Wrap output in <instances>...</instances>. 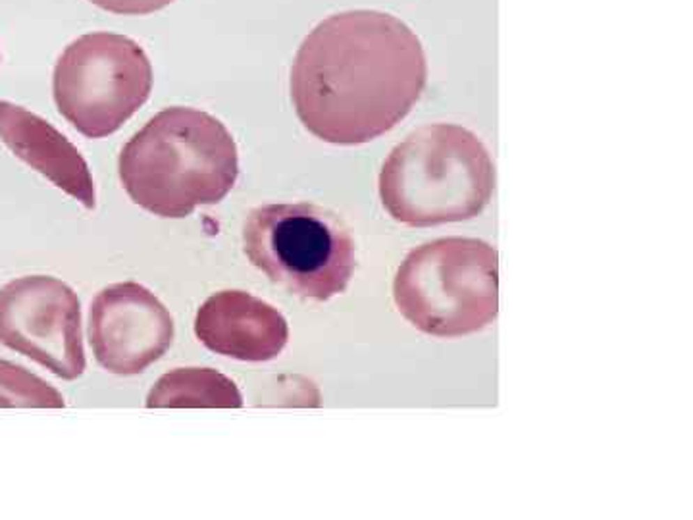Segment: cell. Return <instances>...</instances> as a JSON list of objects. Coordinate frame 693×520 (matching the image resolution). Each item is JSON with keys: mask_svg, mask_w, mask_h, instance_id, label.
<instances>
[{"mask_svg": "<svg viewBox=\"0 0 693 520\" xmlns=\"http://www.w3.org/2000/svg\"><path fill=\"white\" fill-rule=\"evenodd\" d=\"M89 339L102 369L133 376L168 351L174 341V320L146 288L135 281L114 283L91 304Z\"/></svg>", "mask_w": 693, "mask_h": 520, "instance_id": "8", "label": "cell"}, {"mask_svg": "<svg viewBox=\"0 0 693 520\" xmlns=\"http://www.w3.org/2000/svg\"><path fill=\"white\" fill-rule=\"evenodd\" d=\"M0 407L64 408L66 401L43 378L20 364L0 359Z\"/></svg>", "mask_w": 693, "mask_h": 520, "instance_id": "12", "label": "cell"}, {"mask_svg": "<svg viewBox=\"0 0 693 520\" xmlns=\"http://www.w3.org/2000/svg\"><path fill=\"white\" fill-rule=\"evenodd\" d=\"M393 297L399 312L427 336L480 332L499 312V255L482 239L424 243L399 266Z\"/></svg>", "mask_w": 693, "mask_h": 520, "instance_id": "4", "label": "cell"}, {"mask_svg": "<svg viewBox=\"0 0 693 520\" xmlns=\"http://www.w3.org/2000/svg\"><path fill=\"white\" fill-rule=\"evenodd\" d=\"M495 191V166L484 143L455 124L414 129L389 152L379 197L389 216L412 225L451 224L484 212Z\"/></svg>", "mask_w": 693, "mask_h": 520, "instance_id": "3", "label": "cell"}, {"mask_svg": "<svg viewBox=\"0 0 693 520\" xmlns=\"http://www.w3.org/2000/svg\"><path fill=\"white\" fill-rule=\"evenodd\" d=\"M0 139L20 161L37 170L58 189L89 210L97 207V193L87 162L68 137L49 121L24 106L0 101Z\"/></svg>", "mask_w": 693, "mask_h": 520, "instance_id": "10", "label": "cell"}, {"mask_svg": "<svg viewBox=\"0 0 693 520\" xmlns=\"http://www.w3.org/2000/svg\"><path fill=\"white\" fill-rule=\"evenodd\" d=\"M422 43L376 10L330 16L310 31L291 70L298 120L333 144L370 143L404 120L426 89Z\"/></svg>", "mask_w": 693, "mask_h": 520, "instance_id": "1", "label": "cell"}, {"mask_svg": "<svg viewBox=\"0 0 693 520\" xmlns=\"http://www.w3.org/2000/svg\"><path fill=\"white\" fill-rule=\"evenodd\" d=\"M243 248L270 281L303 299L328 301L343 293L356 268L355 241L345 222L310 202L250 210Z\"/></svg>", "mask_w": 693, "mask_h": 520, "instance_id": "5", "label": "cell"}, {"mask_svg": "<svg viewBox=\"0 0 693 520\" xmlns=\"http://www.w3.org/2000/svg\"><path fill=\"white\" fill-rule=\"evenodd\" d=\"M0 343L62 380L85 370L79 299L52 276H24L0 288Z\"/></svg>", "mask_w": 693, "mask_h": 520, "instance_id": "7", "label": "cell"}, {"mask_svg": "<svg viewBox=\"0 0 693 520\" xmlns=\"http://www.w3.org/2000/svg\"><path fill=\"white\" fill-rule=\"evenodd\" d=\"M95 6L123 16H145L166 8L174 0H91Z\"/></svg>", "mask_w": 693, "mask_h": 520, "instance_id": "13", "label": "cell"}, {"mask_svg": "<svg viewBox=\"0 0 693 520\" xmlns=\"http://www.w3.org/2000/svg\"><path fill=\"white\" fill-rule=\"evenodd\" d=\"M120 179L131 200L162 218H185L216 205L239 176L237 144L208 112L172 106L121 149Z\"/></svg>", "mask_w": 693, "mask_h": 520, "instance_id": "2", "label": "cell"}, {"mask_svg": "<svg viewBox=\"0 0 693 520\" xmlns=\"http://www.w3.org/2000/svg\"><path fill=\"white\" fill-rule=\"evenodd\" d=\"M195 334L216 355L247 362L275 359L289 337L282 312L245 291L208 297L195 318Z\"/></svg>", "mask_w": 693, "mask_h": 520, "instance_id": "9", "label": "cell"}, {"mask_svg": "<svg viewBox=\"0 0 693 520\" xmlns=\"http://www.w3.org/2000/svg\"><path fill=\"white\" fill-rule=\"evenodd\" d=\"M148 408H239L237 385L212 369H176L164 374L146 397Z\"/></svg>", "mask_w": 693, "mask_h": 520, "instance_id": "11", "label": "cell"}, {"mask_svg": "<svg viewBox=\"0 0 693 520\" xmlns=\"http://www.w3.org/2000/svg\"><path fill=\"white\" fill-rule=\"evenodd\" d=\"M153 66L145 50L118 33H87L58 58L52 93L58 110L89 139L114 131L148 101Z\"/></svg>", "mask_w": 693, "mask_h": 520, "instance_id": "6", "label": "cell"}]
</instances>
